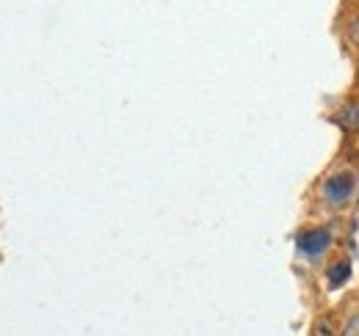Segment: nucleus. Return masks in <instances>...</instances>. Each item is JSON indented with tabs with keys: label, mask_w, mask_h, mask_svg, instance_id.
<instances>
[{
	"label": "nucleus",
	"mask_w": 359,
	"mask_h": 336,
	"mask_svg": "<svg viewBox=\"0 0 359 336\" xmlns=\"http://www.w3.org/2000/svg\"><path fill=\"white\" fill-rule=\"evenodd\" d=\"M357 193V176L351 171H337L323 182V199L329 207L343 210Z\"/></svg>",
	"instance_id": "f257e3e1"
},
{
	"label": "nucleus",
	"mask_w": 359,
	"mask_h": 336,
	"mask_svg": "<svg viewBox=\"0 0 359 336\" xmlns=\"http://www.w3.org/2000/svg\"><path fill=\"white\" fill-rule=\"evenodd\" d=\"M296 246H299V251L307 253V256H318V253H323L332 246V234L326 229H307V232L299 234Z\"/></svg>",
	"instance_id": "f03ea898"
},
{
	"label": "nucleus",
	"mask_w": 359,
	"mask_h": 336,
	"mask_svg": "<svg viewBox=\"0 0 359 336\" xmlns=\"http://www.w3.org/2000/svg\"><path fill=\"white\" fill-rule=\"evenodd\" d=\"M334 125L346 132H359V102H348L334 113Z\"/></svg>",
	"instance_id": "7ed1b4c3"
},
{
	"label": "nucleus",
	"mask_w": 359,
	"mask_h": 336,
	"mask_svg": "<svg viewBox=\"0 0 359 336\" xmlns=\"http://www.w3.org/2000/svg\"><path fill=\"white\" fill-rule=\"evenodd\" d=\"M348 276H351V265L348 262H337V265L329 267V276L326 279H329V287L337 290V287H343L348 281Z\"/></svg>",
	"instance_id": "20e7f679"
},
{
	"label": "nucleus",
	"mask_w": 359,
	"mask_h": 336,
	"mask_svg": "<svg viewBox=\"0 0 359 336\" xmlns=\"http://www.w3.org/2000/svg\"><path fill=\"white\" fill-rule=\"evenodd\" d=\"M340 336H359V314H354V317L346 323V328H343Z\"/></svg>",
	"instance_id": "0eeeda50"
},
{
	"label": "nucleus",
	"mask_w": 359,
	"mask_h": 336,
	"mask_svg": "<svg viewBox=\"0 0 359 336\" xmlns=\"http://www.w3.org/2000/svg\"><path fill=\"white\" fill-rule=\"evenodd\" d=\"M310 336H337V334H334V323H332L329 317H320V320H315L313 334H310Z\"/></svg>",
	"instance_id": "39448f33"
},
{
	"label": "nucleus",
	"mask_w": 359,
	"mask_h": 336,
	"mask_svg": "<svg viewBox=\"0 0 359 336\" xmlns=\"http://www.w3.org/2000/svg\"><path fill=\"white\" fill-rule=\"evenodd\" d=\"M348 39H351V44L359 50V14L348 22Z\"/></svg>",
	"instance_id": "423d86ee"
}]
</instances>
